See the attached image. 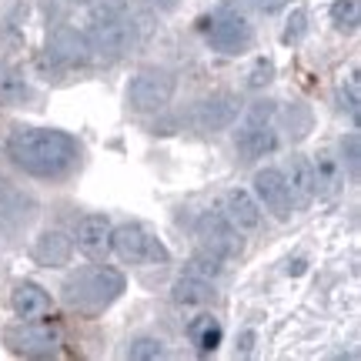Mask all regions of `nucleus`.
<instances>
[{
    "label": "nucleus",
    "mask_w": 361,
    "mask_h": 361,
    "mask_svg": "<svg viewBox=\"0 0 361 361\" xmlns=\"http://www.w3.org/2000/svg\"><path fill=\"white\" fill-rule=\"evenodd\" d=\"M221 271H224V258L214 255V251H197L188 264H184V274H191V278H201V281H214Z\"/></svg>",
    "instance_id": "nucleus-23"
},
{
    "label": "nucleus",
    "mask_w": 361,
    "mask_h": 361,
    "mask_svg": "<svg viewBox=\"0 0 361 361\" xmlns=\"http://www.w3.org/2000/svg\"><path fill=\"white\" fill-rule=\"evenodd\" d=\"M51 54L61 64H87L90 61V44L87 34H80L78 27H57L51 37Z\"/></svg>",
    "instance_id": "nucleus-16"
},
{
    "label": "nucleus",
    "mask_w": 361,
    "mask_h": 361,
    "mask_svg": "<svg viewBox=\"0 0 361 361\" xmlns=\"http://www.w3.org/2000/svg\"><path fill=\"white\" fill-rule=\"evenodd\" d=\"M314 164V180H318V194H335L338 184H341V168H338V157H331L328 151L318 154Z\"/></svg>",
    "instance_id": "nucleus-22"
},
{
    "label": "nucleus",
    "mask_w": 361,
    "mask_h": 361,
    "mask_svg": "<svg viewBox=\"0 0 361 361\" xmlns=\"http://www.w3.org/2000/svg\"><path fill=\"white\" fill-rule=\"evenodd\" d=\"M284 180H288V188H291V197H301V201H311L314 194H318V180H314V164H311L308 157H288V164H284Z\"/></svg>",
    "instance_id": "nucleus-18"
},
{
    "label": "nucleus",
    "mask_w": 361,
    "mask_h": 361,
    "mask_svg": "<svg viewBox=\"0 0 361 361\" xmlns=\"http://www.w3.org/2000/svg\"><path fill=\"white\" fill-rule=\"evenodd\" d=\"M207 44L221 54H245L255 40V30L238 11H218L207 20Z\"/></svg>",
    "instance_id": "nucleus-5"
},
{
    "label": "nucleus",
    "mask_w": 361,
    "mask_h": 361,
    "mask_svg": "<svg viewBox=\"0 0 361 361\" xmlns=\"http://www.w3.org/2000/svg\"><path fill=\"white\" fill-rule=\"evenodd\" d=\"M111 231H114V224L104 218V214H87V218L78 221L74 238H78V247L84 251V255L101 258V255L111 251Z\"/></svg>",
    "instance_id": "nucleus-15"
},
{
    "label": "nucleus",
    "mask_w": 361,
    "mask_h": 361,
    "mask_svg": "<svg viewBox=\"0 0 361 361\" xmlns=\"http://www.w3.org/2000/svg\"><path fill=\"white\" fill-rule=\"evenodd\" d=\"M94 17H121L124 7H128V0H87Z\"/></svg>",
    "instance_id": "nucleus-27"
},
{
    "label": "nucleus",
    "mask_w": 361,
    "mask_h": 361,
    "mask_svg": "<svg viewBox=\"0 0 361 361\" xmlns=\"http://www.w3.org/2000/svg\"><path fill=\"white\" fill-rule=\"evenodd\" d=\"M124 291V274L114 268H84L64 284V301L84 314L111 308Z\"/></svg>",
    "instance_id": "nucleus-2"
},
{
    "label": "nucleus",
    "mask_w": 361,
    "mask_h": 361,
    "mask_svg": "<svg viewBox=\"0 0 361 361\" xmlns=\"http://www.w3.org/2000/svg\"><path fill=\"white\" fill-rule=\"evenodd\" d=\"M111 251L124 264H144V261H168V247L144 231L141 224H121L111 231Z\"/></svg>",
    "instance_id": "nucleus-4"
},
{
    "label": "nucleus",
    "mask_w": 361,
    "mask_h": 361,
    "mask_svg": "<svg viewBox=\"0 0 361 361\" xmlns=\"http://www.w3.org/2000/svg\"><path fill=\"white\" fill-rule=\"evenodd\" d=\"M221 214L238 234H255L261 228V204L241 188L224 194V211Z\"/></svg>",
    "instance_id": "nucleus-13"
},
{
    "label": "nucleus",
    "mask_w": 361,
    "mask_h": 361,
    "mask_svg": "<svg viewBox=\"0 0 361 361\" xmlns=\"http://www.w3.org/2000/svg\"><path fill=\"white\" fill-rule=\"evenodd\" d=\"M238 114H241V101H238V94L221 90V94H211V97H204V101L194 104L191 124L197 130H224V128H231Z\"/></svg>",
    "instance_id": "nucleus-10"
},
{
    "label": "nucleus",
    "mask_w": 361,
    "mask_h": 361,
    "mask_svg": "<svg viewBox=\"0 0 361 361\" xmlns=\"http://www.w3.org/2000/svg\"><path fill=\"white\" fill-rule=\"evenodd\" d=\"M7 154L34 178H64L78 168L80 144L54 128H13L7 137Z\"/></svg>",
    "instance_id": "nucleus-1"
},
{
    "label": "nucleus",
    "mask_w": 361,
    "mask_h": 361,
    "mask_svg": "<svg viewBox=\"0 0 361 361\" xmlns=\"http://www.w3.org/2000/svg\"><path fill=\"white\" fill-rule=\"evenodd\" d=\"M197 238L207 251H214L221 258H231V255H241V234L234 231L231 224L224 221V214H201L197 221Z\"/></svg>",
    "instance_id": "nucleus-12"
},
{
    "label": "nucleus",
    "mask_w": 361,
    "mask_h": 361,
    "mask_svg": "<svg viewBox=\"0 0 361 361\" xmlns=\"http://www.w3.org/2000/svg\"><path fill=\"white\" fill-rule=\"evenodd\" d=\"M34 218V197L13 188L7 178H0V238H11Z\"/></svg>",
    "instance_id": "nucleus-11"
},
{
    "label": "nucleus",
    "mask_w": 361,
    "mask_h": 361,
    "mask_svg": "<svg viewBox=\"0 0 361 361\" xmlns=\"http://www.w3.org/2000/svg\"><path fill=\"white\" fill-rule=\"evenodd\" d=\"M24 97H27L24 71H20L17 64L0 61V104H4V107H13V104H20Z\"/></svg>",
    "instance_id": "nucleus-19"
},
{
    "label": "nucleus",
    "mask_w": 361,
    "mask_h": 361,
    "mask_svg": "<svg viewBox=\"0 0 361 361\" xmlns=\"http://www.w3.org/2000/svg\"><path fill=\"white\" fill-rule=\"evenodd\" d=\"M188 335H191V341L197 345V351H214L221 345V338H224V331H221V324L211 318V314H201L197 322H191V328H188Z\"/></svg>",
    "instance_id": "nucleus-21"
},
{
    "label": "nucleus",
    "mask_w": 361,
    "mask_h": 361,
    "mask_svg": "<svg viewBox=\"0 0 361 361\" xmlns=\"http://www.w3.org/2000/svg\"><path fill=\"white\" fill-rule=\"evenodd\" d=\"M11 308L13 314L20 318V322H40V318H47L54 308L51 295L34 281H20L17 288L11 291Z\"/></svg>",
    "instance_id": "nucleus-14"
},
{
    "label": "nucleus",
    "mask_w": 361,
    "mask_h": 361,
    "mask_svg": "<svg viewBox=\"0 0 361 361\" xmlns=\"http://www.w3.org/2000/svg\"><path fill=\"white\" fill-rule=\"evenodd\" d=\"M331 20H335L338 30L355 34L361 24V4L358 0H335V4H331Z\"/></svg>",
    "instance_id": "nucleus-24"
},
{
    "label": "nucleus",
    "mask_w": 361,
    "mask_h": 361,
    "mask_svg": "<svg viewBox=\"0 0 361 361\" xmlns=\"http://www.w3.org/2000/svg\"><path fill=\"white\" fill-rule=\"evenodd\" d=\"M161 355H164V345L157 338H137V341H130V348H128V358H134V361H154Z\"/></svg>",
    "instance_id": "nucleus-25"
},
{
    "label": "nucleus",
    "mask_w": 361,
    "mask_h": 361,
    "mask_svg": "<svg viewBox=\"0 0 361 361\" xmlns=\"http://www.w3.org/2000/svg\"><path fill=\"white\" fill-rule=\"evenodd\" d=\"M71 4H87V0H71Z\"/></svg>",
    "instance_id": "nucleus-31"
},
{
    "label": "nucleus",
    "mask_w": 361,
    "mask_h": 361,
    "mask_svg": "<svg viewBox=\"0 0 361 361\" xmlns=\"http://www.w3.org/2000/svg\"><path fill=\"white\" fill-rule=\"evenodd\" d=\"M174 97V74L164 67H144L128 87V104L137 114H157Z\"/></svg>",
    "instance_id": "nucleus-3"
},
{
    "label": "nucleus",
    "mask_w": 361,
    "mask_h": 361,
    "mask_svg": "<svg viewBox=\"0 0 361 361\" xmlns=\"http://www.w3.org/2000/svg\"><path fill=\"white\" fill-rule=\"evenodd\" d=\"M305 30H308V13L295 11V13H291V20H288V27H284L281 40H284V44H298V40L305 37Z\"/></svg>",
    "instance_id": "nucleus-26"
},
{
    "label": "nucleus",
    "mask_w": 361,
    "mask_h": 361,
    "mask_svg": "<svg viewBox=\"0 0 361 361\" xmlns=\"http://www.w3.org/2000/svg\"><path fill=\"white\" fill-rule=\"evenodd\" d=\"M341 147L348 151V168H351V178H358V161H361V151H358V134H348Z\"/></svg>",
    "instance_id": "nucleus-28"
},
{
    "label": "nucleus",
    "mask_w": 361,
    "mask_h": 361,
    "mask_svg": "<svg viewBox=\"0 0 361 361\" xmlns=\"http://www.w3.org/2000/svg\"><path fill=\"white\" fill-rule=\"evenodd\" d=\"M271 74H274V64H271V61H258L255 74H251V87H261V84H268Z\"/></svg>",
    "instance_id": "nucleus-29"
},
{
    "label": "nucleus",
    "mask_w": 361,
    "mask_h": 361,
    "mask_svg": "<svg viewBox=\"0 0 361 361\" xmlns=\"http://www.w3.org/2000/svg\"><path fill=\"white\" fill-rule=\"evenodd\" d=\"M255 194H258V204L264 211H271L278 221H288L291 211H295V197H291V188L278 168H264L255 174Z\"/></svg>",
    "instance_id": "nucleus-9"
},
{
    "label": "nucleus",
    "mask_w": 361,
    "mask_h": 361,
    "mask_svg": "<svg viewBox=\"0 0 361 361\" xmlns=\"http://www.w3.org/2000/svg\"><path fill=\"white\" fill-rule=\"evenodd\" d=\"M30 255H34V261L44 264V268H64V264H71L74 241H71L64 231H44L37 241H34Z\"/></svg>",
    "instance_id": "nucleus-17"
},
{
    "label": "nucleus",
    "mask_w": 361,
    "mask_h": 361,
    "mask_svg": "<svg viewBox=\"0 0 361 361\" xmlns=\"http://www.w3.org/2000/svg\"><path fill=\"white\" fill-rule=\"evenodd\" d=\"M268 114H271V107L258 104L251 111V121L245 124V130L238 134V154L245 157V161H258V157L271 154L278 147V134L268 124Z\"/></svg>",
    "instance_id": "nucleus-8"
},
{
    "label": "nucleus",
    "mask_w": 361,
    "mask_h": 361,
    "mask_svg": "<svg viewBox=\"0 0 361 361\" xmlns=\"http://www.w3.org/2000/svg\"><path fill=\"white\" fill-rule=\"evenodd\" d=\"M211 281H201V278H191V274H180L174 281V301L184 305V308H197V305H207L211 301Z\"/></svg>",
    "instance_id": "nucleus-20"
},
{
    "label": "nucleus",
    "mask_w": 361,
    "mask_h": 361,
    "mask_svg": "<svg viewBox=\"0 0 361 361\" xmlns=\"http://www.w3.org/2000/svg\"><path fill=\"white\" fill-rule=\"evenodd\" d=\"M284 0H258V7H264V11H278Z\"/></svg>",
    "instance_id": "nucleus-30"
},
{
    "label": "nucleus",
    "mask_w": 361,
    "mask_h": 361,
    "mask_svg": "<svg viewBox=\"0 0 361 361\" xmlns=\"http://www.w3.org/2000/svg\"><path fill=\"white\" fill-rule=\"evenodd\" d=\"M90 44V57H101V61H117L121 54L128 51L130 44V27L124 17H94V27L87 34Z\"/></svg>",
    "instance_id": "nucleus-7"
},
{
    "label": "nucleus",
    "mask_w": 361,
    "mask_h": 361,
    "mask_svg": "<svg viewBox=\"0 0 361 361\" xmlns=\"http://www.w3.org/2000/svg\"><path fill=\"white\" fill-rule=\"evenodd\" d=\"M4 345L13 355H24V358H37V355H51L57 348V331L51 324L40 322H20L4 328Z\"/></svg>",
    "instance_id": "nucleus-6"
}]
</instances>
